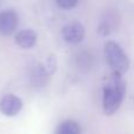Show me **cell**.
I'll return each instance as SVG.
<instances>
[{"instance_id": "6da1fadb", "label": "cell", "mask_w": 134, "mask_h": 134, "mask_svg": "<svg viewBox=\"0 0 134 134\" xmlns=\"http://www.w3.org/2000/svg\"><path fill=\"white\" fill-rule=\"evenodd\" d=\"M126 94V82L122 75L112 72L106 79L102 88V109L106 115H113L124 101Z\"/></svg>"}, {"instance_id": "7a4b0ae2", "label": "cell", "mask_w": 134, "mask_h": 134, "mask_svg": "<svg viewBox=\"0 0 134 134\" xmlns=\"http://www.w3.org/2000/svg\"><path fill=\"white\" fill-rule=\"evenodd\" d=\"M104 54L107 65L112 69V72L124 75L130 69L131 63L127 53L124 48L113 40H108L104 45Z\"/></svg>"}, {"instance_id": "3957f363", "label": "cell", "mask_w": 134, "mask_h": 134, "mask_svg": "<svg viewBox=\"0 0 134 134\" xmlns=\"http://www.w3.org/2000/svg\"><path fill=\"white\" fill-rule=\"evenodd\" d=\"M86 34V30L83 25L79 21L67 24L61 30V37L65 42L69 45H78L83 40Z\"/></svg>"}, {"instance_id": "277c9868", "label": "cell", "mask_w": 134, "mask_h": 134, "mask_svg": "<svg viewBox=\"0 0 134 134\" xmlns=\"http://www.w3.org/2000/svg\"><path fill=\"white\" fill-rule=\"evenodd\" d=\"M23 100L15 94H5L0 99V112L6 116H15L23 109Z\"/></svg>"}, {"instance_id": "5b68a950", "label": "cell", "mask_w": 134, "mask_h": 134, "mask_svg": "<svg viewBox=\"0 0 134 134\" xmlns=\"http://www.w3.org/2000/svg\"><path fill=\"white\" fill-rule=\"evenodd\" d=\"M19 24V16L13 9H4L0 12V34L11 35L15 32Z\"/></svg>"}, {"instance_id": "8992f818", "label": "cell", "mask_w": 134, "mask_h": 134, "mask_svg": "<svg viewBox=\"0 0 134 134\" xmlns=\"http://www.w3.org/2000/svg\"><path fill=\"white\" fill-rule=\"evenodd\" d=\"M37 40L38 35L35 31H33L32 28H25V30L19 31L14 37L15 44L24 49H30L34 47V45L37 44Z\"/></svg>"}, {"instance_id": "52a82bcc", "label": "cell", "mask_w": 134, "mask_h": 134, "mask_svg": "<svg viewBox=\"0 0 134 134\" xmlns=\"http://www.w3.org/2000/svg\"><path fill=\"white\" fill-rule=\"evenodd\" d=\"M49 75L48 72L45 69V67L42 64H38L33 67L32 72H31V82L34 87H44L45 85L47 83L49 79Z\"/></svg>"}, {"instance_id": "ba28073f", "label": "cell", "mask_w": 134, "mask_h": 134, "mask_svg": "<svg viewBox=\"0 0 134 134\" xmlns=\"http://www.w3.org/2000/svg\"><path fill=\"white\" fill-rule=\"evenodd\" d=\"M57 134H80L81 128L79 124L74 120H66L59 125L55 130Z\"/></svg>"}, {"instance_id": "9c48e42d", "label": "cell", "mask_w": 134, "mask_h": 134, "mask_svg": "<svg viewBox=\"0 0 134 134\" xmlns=\"http://www.w3.org/2000/svg\"><path fill=\"white\" fill-rule=\"evenodd\" d=\"M45 69L48 72L49 75H53L57 72V67H58V60H57V57L54 54H49L48 57L45 58V61L42 63Z\"/></svg>"}, {"instance_id": "30bf717a", "label": "cell", "mask_w": 134, "mask_h": 134, "mask_svg": "<svg viewBox=\"0 0 134 134\" xmlns=\"http://www.w3.org/2000/svg\"><path fill=\"white\" fill-rule=\"evenodd\" d=\"M80 0H55L57 5L63 9H72L76 7Z\"/></svg>"}, {"instance_id": "8fae6325", "label": "cell", "mask_w": 134, "mask_h": 134, "mask_svg": "<svg viewBox=\"0 0 134 134\" xmlns=\"http://www.w3.org/2000/svg\"><path fill=\"white\" fill-rule=\"evenodd\" d=\"M1 1H2V0H0V5H1Z\"/></svg>"}]
</instances>
